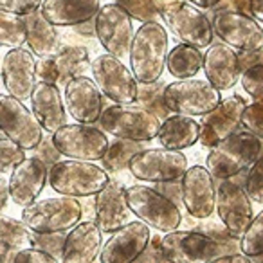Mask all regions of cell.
Instances as JSON below:
<instances>
[{"label":"cell","mask_w":263,"mask_h":263,"mask_svg":"<svg viewBox=\"0 0 263 263\" xmlns=\"http://www.w3.org/2000/svg\"><path fill=\"white\" fill-rule=\"evenodd\" d=\"M170 51L168 31L162 24L143 22L134 33L128 51L130 70L139 83H152L161 80L166 69V56Z\"/></svg>","instance_id":"6da1fadb"},{"label":"cell","mask_w":263,"mask_h":263,"mask_svg":"<svg viewBox=\"0 0 263 263\" xmlns=\"http://www.w3.org/2000/svg\"><path fill=\"white\" fill-rule=\"evenodd\" d=\"M263 155V143L247 130H236L213 144L205 159V168L215 179H233Z\"/></svg>","instance_id":"7a4b0ae2"},{"label":"cell","mask_w":263,"mask_h":263,"mask_svg":"<svg viewBox=\"0 0 263 263\" xmlns=\"http://www.w3.org/2000/svg\"><path fill=\"white\" fill-rule=\"evenodd\" d=\"M49 186L67 197H92L110 180L108 172L92 161H56L47 170Z\"/></svg>","instance_id":"3957f363"},{"label":"cell","mask_w":263,"mask_h":263,"mask_svg":"<svg viewBox=\"0 0 263 263\" xmlns=\"http://www.w3.org/2000/svg\"><path fill=\"white\" fill-rule=\"evenodd\" d=\"M83 215V205L76 197H49L24 205L22 222L33 233H67Z\"/></svg>","instance_id":"277c9868"},{"label":"cell","mask_w":263,"mask_h":263,"mask_svg":"<svg viewBox=\"0 0 263 263\" xmlns=\"http://www.w3.org/2000/svg\"><path fill=\"white\" fill-rule=\"evenodd\" d=\"M233 245L215 240L213 236L198 231H168L159 238V252L162 261L175 263H204L213 261L218 256L229 252Z\"/></svg>","instance_id":"5b68a950"},{"label":"cell","mask_w":263,"mask_h":263,"mask_svg":"<svg viewBox=\"0 0 263 263\" xmlns=\"http://www.w3.org/2000/svg\"><path fill=\"white\" fill-rule=\"evenodd\" d=\"M159 16L164 20L168 29L182 44L205 49L213 40V29L209 18L200 8L184 0H157Z\"/></svg>","instance_id":"8992f818"},{"label":"cell","mask_w":263,"mask_h":263,"mask_svg":"<svg viewBox=\"0 0 263 263\" xmlns=\"http://www.w3.org/2000/svg\"><path fill=\"white\" fill-rule=\"evenodd\" d=\"M101 130L112 134L114 137L130 141H152L157 137L161 119L139 105H114L101 110L98 117Z\"/></svg>","instance_id":"52a82bcc"},{"label":"cell","mask_w":263,"mask_h":263,"mask_svg":"<svg viewBox=\"0 0 263 263\" xmlns=\"http://www.w3.org/2000/svg\"><path fill=\"white\" fill-rule=\"evenodd\" d=\"M126 204L130 213H134L148 227H155L157 231L168 233L179 229L182 223V213L179 205L155 187L139 184L126 187Z\"/></svg>","instance_id":"ba28073f"},{"label":"cell","mask_w":263,"mask_h":263,"mask_svg":"<svg viewBox=\"0 0 263 263\" xmlns=\"http://www.w3.org/2000/svg\"><path fill=\"white\" fill-rule=\"evenodd\" d=\"M92 80L98 85L99 92L117 103V105H130L136 103L137 85L139 81L132 74V70L117 56L105 52L96 56L90 62Z\"/></svg>","instance_id":"9c48e42d"},{"label":"cell","mask_w":263,"mask_h":263,"mask_svg":"<svg viewBox=\"0 0 263 263\" xmlns=\"http://www.w3.org/2000/svg\"><path fill=\"white\" fill-rule=\"evenodd\" d=\"M162 99L170 112L182 116H202L213 110L222 99L220 90H216L208 80L186 78V80L166 83Z\"/></svg>","instance_id":"30bf717a"},{"label":"cell","mask_w":263,"mask_h":263,"mask_svg":"<svg viewBox=\"0 0 263 263\" xmlns=\"http://www.w3.org/2000/svg\"><path fill=\"white\" fill-rule=\"evenodd\" d=\"M126 168L136 179L144 182H168L182 177L187 170V157L180 150L143 148L130 159Z\"/></svg>","instance_id":"8fae6325"},{"label":"cell","mask_w":263,"mask_h":263,"mask_svg":"<svg viewBox=\"0 0 263 263\" xmlns=\"http://www.w3.org/2000/svg\"><path fill=\"white\" fill-rule=\"evenodd\" d=\"M51 137L60 154L78 161H99L108 146L105 132L85 123H65Z\"/></svg>","instance_id":"7c38bea8"},{"label":"cell","mask_w":263,"mask_h":263,"mask_svg":"<svg viewBox=\"0 0 263 263\" xmlns=\"http://www.w3.org/2000/svg\"><path fill=\"white\" fill-rule=\"evenodd\" d=\"M134 33V20L121 6L114 2L99 6L94 16V34L106 52L117 58H126Z\"/></svg>","instance_id":"4fadbf2b"},{"label":"cell","mask_w":263,"mask_h":263,"mask_svg":"<svg viewBox=\"0 0 263 263\" xmlns=\"http://www.w3.org/2000/svg\"><path fill=\"white\" fill-rule=\"evenodd\" d=\"M0 132L24 150H33L45 134L24 101L9 94H0Z\"/></svg>","instance_id":"5bb4252c"},{"label":"cell","mask_w":263,"mask_h":263,"mask_svg":"<svg viewBox=\"0 0 263 263\" xmlns=\"http://www.w3.org/2000/svg\"><path fill=\"white\" fill-rule=\"evenodd\" d=\"M211 29L223 44L236 51L263 47L261 22L251 15H243L234 9H220L213 16Z\"/></svg>","instance_id":"9a60e30c"},{"label":"cell","mask_w":263,"mask_h":263,"mask_svg":"<svg viewBox=\"0 0 263 263\" xmlns=\"http://www.w3.org/2000/svg\"><path fill=\"white\" fill-rule=\"evenodd\" d=\"M215 209L218 213L220 222L234 238L243 233L254 216L251 198L240 184L231 179L220 180L215 195Z\"/></svg>","instance_id":"2e32d148"},{"label":"cell","mask_w":263,"mask_h":263,"mask_svg":"<svg viewBox=\"0 0 263 263\" xmlns=\"http://www.w3.org/2000/svg\"><path fill=\"white\" fill-rule=\"evenodd\" d=\"M245 106V99L241 96L220 99V103L209 112L202 114L198 121V143L204 148H211L218 141L226 139L241 128V110Z\"/></svg>","instance_id":"e0dca14e"},{"label":"cell","mask_w":263,"mask_h":263,"mask_svg":"<svg viewBox=\"0 0 263 263\" xmlns=\"http://www.w3.org/2000/svg\"><path fill=\"white\" fill-rule=\"evenodd\" d=\"M112 236L105 241V245L99 251L96 261L101 263H130L136 261L150 241V227L141 220L126 222L110 233Z\"/></svg>","instance_id":"ac0fdd59"},{"label":"cell","mask_w":263,"mask_h":263,"mask_svg":"<svg viewBox=\"0 0 263 263\" xmlns=\"http://www.w3.org/2000/svg\"><path fill=\"white\" fill-rule=\"evenodd\" d=\"M0 76L9 96L27 101L36 85V58L26 47H13L0 62Z\"/></svg>","instance_id":"d6986e66"},{"label":"cell","mask_w":263,"mask_h":263,"mask_svg":"<svg viewBox=\"0 0 263 263\" xmlns=\"http://www.w3.org/2000/svg\"><path fill=\"white\" fill-rule=\"evenodd\" d=\"M180 200L193 218L208 220L215 211V177L204 166H191L180 177Z\"/></svg>","instance_id":"ffe728a7"},{"label":"cell","mask_w":263,"mask_h":263,"mask_svg":"<svg viewBox=\"0 0 263 263\" xmlns=\"http://www.w3.org/2000/svg\"><path fill=\"white\" fill-rule=\"evenodd\" d=\"M88 63H90V60H88L87 47H83V45H63V47H58L54 54L42 56L40 60H36V78L40 81L54 83L60 88L70 78L83 74Z\"/></svg>","instance_id":"44dd1931"},{"label":"cell","mask_w":263,"mask_h":263,"mask_svg":"<svg viewBox=\"0 0 263 263\" xmlns=\"http://www.w3.org/2000/svg\"><path fill=\"white\" fill-rule=\"evenodd\" d=\"M63 105L78 123L92 124L103 110V94L94 80L85 74L74 76L63 85Z\"/></svg>","instance_id":"7402d4cb"},{"label":"cell","mask_w":263,"mask_h":263,"mask_svg":"<svg viewBox=\"0 0 263 263\" xmlns=\"http://www.w3.org/2000/svg\"><path fill=\"white\" fill-rule=\"evenodd\" d=\"M94 222L101 233H114L128 222L130 208L126 204V187L121 182H106L98 193L92 195Z\"/></svg>","instance_id":"603a6c76"},{"label":"cell","mask_w":263,"mask_h":263,"mask_svg":"<svg viewBox=\"0 0 263 263\" xmlns=\"http://www.w3.org/2000/svg\"><path fill=\"white\" fill-rule=\"evenodd\" d=\"M202 69L205 72V80L216 90H229L240 80V60L238 51L227 44L208 45L205 54H202Z\"/></svg>","instance_id":"cb8c5ba5"},{"label":"cell","mask_w":263,"mask_h":263,"mask_svg":"<svg viewBox=\"0 0 263 263\" xmlns=\"http://www.w3.org/2000/svg\"><path fill=\"white\" fill-rule=\"evenodd\" d=\"M47 182V166L36 157H26L13 168L8 180L9 197L16 205H27L36 200Z\"/></svg>","instance_id":"d4e9b609"},{"label":"cell","mask_w":263,"mask_h":263,"mask_svg":"<svg viewBox=\"0 0 263 263\" xmlns=\"http://www.w3.org/2000/svg\"><path fill=\"white\" fill-rule=\"evenodd\" d=\"M103 247V233L94 220L78 222L65 233L62 258L65 263H90L96 261Z\"/></svg>","instance_id":"484cf974"},{"label":"cell","mask_w":263,"mask_h":263,"mask_svg":"<svg viewBox=\"0 0 263 263\" xmlns=\"http://www.w3.org/2000/svg\"><path fill=\"white\" fill-rule=\"evenodd\" d=\"M31 106L33 116L47 134H54L60 126L67 123V110L60 88L54 83L36 81L31 92Z\"/></svg>","instance_id":"4316f807"},{"label":"cell","mask_w":263,"mask_h":263,"mask_svg":"<svg viewBox=\"0 0 263 263\" xmlns=\"http://www.w3.org/2000/svg\"><path fill=\"white\" fill-rule=\"evenodd\" d=\"M99 6V0H42L40 13L52 26H80L94 18Z\"/></svg>","instance_id":"83f0119b"},{"label":"cell","mask_w":263,"mask_h":263,"mask_svg":"<svg viewBox=\"0 0 263 263\" xmlns=\"http://www.w3.org/2000/svg\"><path fill=\"white\" fill-rule=\"evenodd\" d=\"M26 22V44L29 45V51L34 56L54 54L60 47V36L56 26H52L47 18L40 13V9L24 15Z\"/></svg>","instance_id":"f1b7e54d"},{"label":"cell","mask_w":263,"mask_h":263,"mask_svg":"<svg viewBox=\"0 0 263 263\" xmlns=\"http://www.w3.org/2000/svg\"><path fill=\"white\" fill-rule=\"evenodd\" d=\"M198 134H200L198 121H195L191 116L175 114V116H168L161 121L157 137L162 148L184 150V148H190L197 143Z\"/></svg>","instance_id":"f546056e"},{"label":"cell","mask_w":263,"mask_h":263,"mask_svg":"<svg viewBox=\"0 0 263 263\" xmlns=\"http://www.w3.org/2000/svg\"><path fill=\"white\" fill-rule=\"evenodd\" d=\"M166 69L170 70L177 80H186L193 78L202 69V52L200 49L187 44H179L168 51L166 56Z\"/></svg>","instance_id":"4dcf8cb0"},{"label":"cell","mask_w":263,"mask_h":263,"mask_svg":"<svg viewBox=\"0 0 263 263\" xmlns=\"http://www.w3.org/2000/svg\"><path fill=\"white\" fill-rule=\"evenodd\" d=\"M144 148V141H130V139H119L110 143L106 146L105 154L99 161L103 162V170H106L108 173H119L123 170H126L128 162L137 152H141Z\"/></svg>","instance_id":"1f68e13d"},{"label":"cell","mask_w":263,"mask_h":263,"mask_svg":"<svg viewBox=\"0 0 263 263\" xmlns=\"http://www.w3.org/2000/svg\"><path fill=\"white\" fill-rule=\"evenodd\" d=\"M31 234L33 231L22 220L0 215V258L6 251L31 247Z\"/></svg>","instance_id":"d6a6232c"},{"label":"cell","mask_w":263,"mask_h":263,"mask_svg":"<svg viewBox=\"0 0 263 263\" xmlns=\"http://www.w3.org/2000/svg\"><path fill=\"white\" fill-rule=\"evenodd\" d=\"M164 87H166V83L161 80L152 81V83H139L137 85V98H136L139 106H143L144 110H148L150 114L157 116L161 121L166 119V117L172 114L166 108L164 99H162Z\"/></svg>","instance_id":"836d02e7"},{"label":"cell","mask_w":263,"mask_h":263,"mask_svg":"<svg viewBox=\"0 0 263 263\" xmlns=\"http://www.w3.org/2000/svg\"><path fill=\"white\" fill-rule=\"evenodd\" d=\"M26 44V22L24 16L0 11V45L2 47H20Z\"/></svg>","instance_id":"e575fe53"},{"label":"cell","mask_w":263,"mask_h":263,"mask_svg":"<svg viewBox=\"0 0 263 263\" xmlns=\"http://www.w3.org/2000/svg\"><path fill=\"white\" fill-rule=\"evenodd\" d=\"M240 251L249 258H254L256 261H261L263 252V213L259 211L256 216H252L251 223L245 227V231L240 234Z\"/></svg>","instance_id":"d590c367"},{"label":"cell","mask_w":263,"mask_h":263,"mask_svg":"<svg viewBox=\"0 0 263 263\" xmlns=\"http://www.w3.org/2000/svg\"><path fill=\"white\" fill-rule=\"evenodd\" d=\"M112 2L121 6L132 16V20L155 22L159 18L157 0H112Z\"/></svg>","instance_id":"8d00e7d4"},{"label":"cell","mask_w":263,"mask_h":263,"mask_svg":"<svg viewBox=\"0 0 263 263\" xmlns=\"http://www.w3.org/2000/svg\"><path fill=\"white\" fill-rule=\"evenodd\" d=\"M0 261H11V263H54L58 259L49 252L42 251L36 247H22V249H13V251H6L0 258Z\"/></svg>","instance_id":"74e56055"},{"label":"cell","mask_w":263,"mask_h":263,"mask_svg":"<svg viewBox=\"0 0 263 263\" xmlns=\"http://www.w3.org/2000/svg\"><path fill=\"white\" fill-rule=\"evenodd\" d=\"M247 179H245V193L251 198V202L263 204V159H256L249 166Z\"/></svg>","instance_id":"f35d334b"},{"label":"cell","mask_w":263,"mask_h":263,"mask_svg":"<svg viewBox=\"0 0 263 263\" xmlns=\"http://www.w3.org/2000/svg\"><path fill=\"white\" fill-rule=\"evenodd\" d=\"M241 126L247 132H251L252 136L263 137V103L252 101L251 105L245 103L243 110H241Z\"/></svg>","instance_id":"ab89813d"},{"label":"cell","mask_w":263,"mask_h":263,"mask_svg":"<svg viewBox=\"0 0 263 263\" xmlns=\"http://www.w3.org/2000/svg\"><path fill=\"white\" fill-rule=\"evenodd\" d=\"M241 85L243 90L251 96L254 101H259L263 94V63H254L241 70Z\"/></svg>","instance_id":"60d3db41"},{"label":"cell","mask_w":263,"mask_h":263,"mask_svg":"<svg viewBox=\"0 0 263 263\" xmlns=\"http://www.w3.org/2000/svg\"><path fill=\"white\" fill-rule=\"evenodd\" d=\"M63 240H65V233H33L31 234V245L36 249L52 254L60 261L62 258V249Z\"/></svg>","instance_id":"b9f144b4"},{"label":"cell","mask_w":263,"mask_h":263,"mask_svg":"<svg viewBox=\"0 0 263 263\" xmlns=\"http://www.w3.org/2000/svg\"><path fill=\"white\" fill-rule=\"evenodd\" d=\"M22 159H26V150L13 143L8 137H0V173L15 168Z\"/></svg>","instance_id":"7bdbcfd3"},{"label":"cell","mask_w":263,"mask_h":263,"mask_svg":"<svg viewBox=\"0 0 263 263\" xmlns=\"http://www.w3.org/2000/svg\"><path fill=\"white\" fill-rule=\"evenodd\" d=\"M33 150H34V157L40 159L45 166L54 164L56 161H60V159H62V154H60L58 148H56L54 143H52L51 134H49V136H45V134H44L42 141L33 148Z\"/></svg>","instance_id":"ee69618b"},{"label":"cell","mask_w":263,"mask_h":263,"mask_svg":"<svg viewBox=\"0 0 263 263\" xmlns=\"http://www.w3.org/2000/svg\"><path fill=\"white\" fill-rule=\"evenodd\" d=\"M40 4L42 0H0V11L24 16L34 9H40Z\"/></svg>","instance_id":"f6af8a7d"},{"label":"cell","mask_w":263,"mask_h":263,"mask_svg":"<svg viewBox=\"0 0 263 263\" xmlns=\"http://www.w3.org/2000/svg\"><path fill=\"white\" fill-rule=\"evenodd\" d=\"M238 60H240V69L254 65V63H263V47L249 49V51H238Z\"/></svg>","instance_id":"bcb514c9"},{"label":"cell","mask_w":263,"mask_h":263,"mask_svg":"<svg viewBox=\"0 0 263 263\" xmlns=\"http://www.w3.org/2000/svg\"><path fill=\"white\" fill-rule=\"evenodd\" d=\"M159 186L155 187L157 191H161L162 195H166L168 198H172L173 202H179L180 200V182L177 180H168V182H157Z\"/></svg>","instance_id":"7dc6e473"},{"label":"cell","mask_w":263,"mask_h":263,"mask_svg":"<svg viewBox=\"0 0 263 263\" xmlns=\"http://www.w3.org/2000/svg\"><path fill=\"white\" fill-rule=\"evenodd\" d=\"M249 15L252 16V18H256L258 22H261L263 20V0H249Z\"/></svg>","instance_id":"c3c4849f"},{"label":"cell","mask_w":263,"mask_h":263,"mask_svg":"<svg viewBox=\"0 0 263 263\" xmlns=\"http://www.w3.org/2000/svg\"><path fill=\"white\" fill-rule=\"evenodd\" d=\"M9 200V187H8V179L0 173V211L8 205Z\"/></svg>","instance_id":"681fc988"},{"label":"cell","mask_w":263,"mask_h":263,"mask_svg":"<svg viewBox=\"0 0 263 263\" xmlns=\"http://www.w3.org/2000/svg\"><path fill=\"white\" fill-rule=\"evenodd\" d=\"M229 4L233 6L234 11H240V13H243V15H249V8H247L249 0H229Z\"/></svg>","instance_id":"f907efd6"},{"label":"cell","mask_w":263,"mask_h":263,"mask_svg":"<svg viewBox=\"0 0 263 263\" xmlns=\"http://www.w3.org/2000/svg\"><path fill=\"white\" fill-rule=\"evenodd\" d=\"M191 4L197 6V8H202V9H209V8H215L218 4L220 0H190Z\"/></svg>","instance_id":"816d5d0a"},{"label":"cell","mask_w":263,"mask_h":263,"mask_svg":"<svg viewBox=\"0 0 263 263\" xmlns=\"http://www.w3.org/2000/svg\"><path fill=\"white\" fill-rule=\"evenodd\" d=\"M0 62H2V56H0Z\"/></svg>","instance_id":"f5cc1de1"}]
</instances>
